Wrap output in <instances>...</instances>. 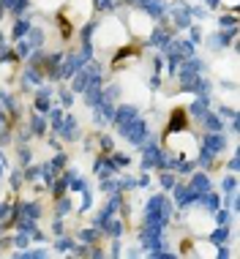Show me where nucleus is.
<instances>
[{"label":"nucleus","mask_w":240,"mask_h":259,"mask_svg":"<svg viewBox=\"0 0 240 259\" xmlns=\"http://www.w3.org/2000/svg\"><path fill=\"white\" fill-rule=\"evenodd\" d=\"M93 47H96V52L101 55V58H109L112 60L120 50H126V47H129V30H126V25L120 22L117 17H107L101 25L96 27Z\"/></svg>","instance_id":"f257e3e1"},{"label":"nucleus","mask_w":240,"mask_h":259,"mask_svg":"<svg viewBox=\"0 0 240 259\" xmlns=\"http://www.w3.org/2000/svg\"><path fill=\"white\" fill-rule=\"evenodd\" d=\"M123 25H126V30H129V38H147L153 33V19L147 17L142 9H129Z\"/></svg>","instance_id":"f03ea898"},{"label":"nucleus","mask_w":240,"mask_h":259,"mask_svg":"<svg viewBox=\"0 0 240 259\" xmlns=\"http://www.w3.org/2000/svg\"><path fill=\"white\" fill-rule=\"evenodd\" d=\"M167 148L172 153H178V156H194L196 139H194L191 131H186V128H172L167 134Z\"/></svg>","instance_id":"7ed1b4c3"},{"label":"nucleus","mask_w":240,"mask_h":259,"mask_svg":"<svg viewBox=\"0 0 240 259\" xmlns=\"http://www.w3.org/2000/svg\"><path fill=\"white\" fill-rule=\"evenodd\" d=\"M186 227H188V232H191L194 237H199V235L205 237V235L213 232V219H210L208 210L194 207V210H188V215H186Z\"/></svg>","instance_id":"20e7f679"},{"label":"nucleus","mask_w":240,"mask_h":259,"mask_svg":"<svg viewBox=\"0 0 240 259\" xmlns=\"http://www.w3.org/2000/svg\"><path fill=\"white\" fill-rule=\"evenodd\" d=\"M221 3H224V6H227V9H235V6L240 3V0H221Z\"/></svg>","instance_id":"39448f33"}]
</instances>
